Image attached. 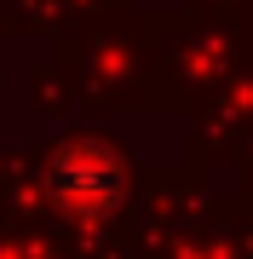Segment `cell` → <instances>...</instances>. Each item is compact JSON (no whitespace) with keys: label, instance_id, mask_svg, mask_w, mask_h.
Segmentation results:
<instances>
[{"label":"cell","instance_id":"obj_1","mask_svg":"<svg viewBox=\"0 0 253 259\" xmlns=\"http://www.w3.org/2000/svg\"><path fill=\"white\" fill-rule=\"evenodd\" d=\"M46 190L58 207L81 213V219H104L127 202V161L104 139H69L46 161Z\"/></svg>","mask_w":253,"mask_h":259}]
</instances>
